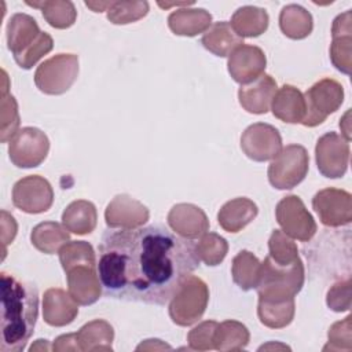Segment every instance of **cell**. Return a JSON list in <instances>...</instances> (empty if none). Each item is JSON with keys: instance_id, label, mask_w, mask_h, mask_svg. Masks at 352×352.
<instances>
[{"instance_id": "obj_14", "label": "cell", "mask_w": 352, "mask_h": 352, "mask_svg": "<svg viewBox=\"0 0 352 352\" xmlns=\"http://www.w3.org/2000/svg\"><path fill=\"white\" fill-rule=\"evenodd\" d=\"M148 217L147 206L128 194L116 195L104 210V221L109 228H139L147 223Z\"/></svg>"}, {"instance_id": "obj_15", "label": "cell", "mask_w": 352, "mask_h": 352, "mask_svg": "<svg viewBox=\"0 0 352 352\" xmlns=\"http://www.w3.org/2000/svg\"><path fill=\"white\" fill-rule=\"evenodd\" d=\"M267 58L264 51L257 45L242 44L235 48L227 62V69L234 81L241 85L249 84L264 74Z\"/></svg>"}, {"instance_id": "obj_43", "label": "cell", "mask_w": 352, "mask_h": 352, "mask_svg": "<svg viewBox=\"0 0 352 352\" xmlns=\"http://www.w3.org/2000/svg\"><path fill=\"white\" fill-rule=\"evenodd\" d=\"M326 304L330 309L336 312L349 311L351 308V278L349 276L344 280H338L329 289Z\"/></svg>"}, {"instance_id": "obj_22", "label": "cell", "mask_w": 352, "mask_h": 352, "mask_svg": "<svg viewBox=\"0 0 352 352\" xmlns=\"http://www.w3.org/2000/svg\"><path fill=\"white\" fill-rule=\"evenodd\" d=\"M274 117L287 124H301L305 117V100L301 91L290 84L282 85L271 103Z\"/></svg>"}, {"instance_id": "obj_34", "label": "cell", "mask_w": 352, "mask_h": 352, "mask_svg": "<svg viewBox=\"0 0 352 352\" xmlns=\"http://www.w3.org/2000/svg\"><path fill=\"white\" fill-rule=\"evenodd\" d=\"M28 6L40 8L44 19L55 29H67L74 25L77 11L69 0H44V1H26Z\"/></svg>"}, {"instance_id": "obj_8", "label": "cell", "mask_w": 352, "mask_h": 352, "mask_svg": "<svg viewBox=\"0 0 352 352\" xmlns=\"http://www.w3.org/2000/svg\"><path fill=\"white\" fill-rule=\"evenodd\" d=\"M8 157L16 168H36L50 151L48 136L38 128L23 126L8 142Z\"/></svg>"}, {"instance_id": "obj_45", "label": "cell", "mask_w": 352, "mask_h": 352, "mask_svg": "<svg viewBox=\"0 0 352 352\" xmlns=\"http://www.w3.org/2000/svg\"><path fill=\"white\" fill-rule=\"evenodd\" d=\"M1 216H3V221H1V227H3L1 238H3V243H4V246H6L7 243L12 242L14 238H15V235H16V223H14V224L8 228V226H10V217H11V216H10L6 210L1 212Z\"/></svg>"}, {"instance_id": "obj_35", "label": "cell", "mask_w": 352, "mask_h": 352, "mask_svg": "<svg viewBox=\"0 0 352 352\" xmlns=\"http://www.w3.org/2000/svg\"><path fill=\"white\" fill-rule=\"evenodd\" d=\"M268 258L276 265L287 267L300 261L298 248L282 230H274L268 239Z\"/></svg>"}, {"instance_id": "obj_16", "label": "cell", "mask_w": 352, "mask_h": 352, "mask_svg": "<svg viewBox=\"0 0 352 352\" xmlns=\"http://www.w3.org/2000/svg\"><path fill=\"white\" fill-rule=\"evenodd\" d=\"M98 264H78L66 272L67 292L78 305H91L102 294V283L96 271Z\"/></svg>"}, {"instance_id": "obj_41", "label": "cell", "mask_w": 352, "mask_h": 352, "mask_svg": "<svg viewBox=\"0 0 352 352\" xmlns=\"http://www.w3.org/2000/svg\"><path fill=\"white\" fill-rule=\"evenodd\" d=\"M351 315H348L345 319L336 322L330 326L327 338L329 342L323 348V351H351L352 349V324H351Z\"/></svg>"}, {"instance_id": "obj_4", "label": "cell", "mask_w": 352, "mask_h": 352, "mask_svg": "<svg viewBox=\"0 0 352 352\" xmlns=\"http://www.w3.org/2000/svg\"><path fill=\"white\" fill-rule=\"evenodd\" d=\"M309 169V155L301 144H287L268 165L267 176L274 188L292 190L298 186Z\"/></svg>"}, {"instance_id": "obj_39", "label": "cell", "mask_w": 352, "mask_h": 352, "mask_svg": "<svg viewBox=\"0 0 352 352\" xmlns=\"http://www.w3.org/2000/svg\"><path fill=\"white\" fill-rule=\"evenodd\" d=\"M19 111L15 98L7 94V87H3L1 94V126H0V140L1 143L10 142L14 135L19 131Z\"/></svg>"}, {"instance_id": "obj_11", "label": "cell", "mask_w": 352, "mask_h": 352, "mask_svg": "<svg viewBox=\"0 0 352 352\" xmlns=\"http://www.w3.org/2000/svg\"><path fill=\"white\" fill-rule=\"evenodd\" d=\"M54 202V190L50 182L40 175L19 179L12 187V204L25 213L47 212Z\"/></svg>"}, {"instance_id": "obj_31", "label": "cell", "mask_w": 352, "mask_h": 352, "mask_svg": "<svg viewBox=\"0 0 352 352\" xmlns=\"http://www.w3.org/2000/svg\"><path fill=\"white\" fill-rule=\"evenodd\" d=\"M279 28L282 33L292 40L308 37L314 29L311 12L298 4H287L279 14Z\"/></svg>"}, {"instance_id": "obj_30", "label": "cell", "mask_w": 352, "mask_h": 352, "mask_svg": "<svg viewBox=\"0 0 352 352\" xmlns=\"http://www.w3.org/2000/svg\"><path fill=\"white\" fill-rule=\"evenodd\" d=\"M270 16L264 8L254 6L239 7L231 16V28L239 37H257L268 29Z\"/></svg>"}, {"instance_id": "obj_19", "label": "cell", "mask_w": 352, "mask_h": 352, "mask_svg": "<svg viewBox=\"0 0 352 352\" xmlns=\"http://www.w3.org/2000/svg\"><path fill=\"white\" fill-rule=\"evenodd\" d=\"M278 91L276 81L270 74H261L249 84L241 85L238 100L243 110L252 114H265Z\"/></svg>"}, {"instance_id": "obj_10", "label": "cell", "mask_w": 352, "mask_h": 352, "mask_svg": "<svg viewBox=\"0 0 352 352\" xmlns=\"http://www.w3.org/2000/svg\"><path fill=\"white\" fill-rule=\"evenodd\" d=\"M349 154V140L337 132H326L315 146L316 166L329 179H338L346 173Z\"/></svg>"}, {"instance_id": "obj_26", "label": "cell", "mask_w": 352, "mask_h": 352, "mask_svg": "<svg viewBox=\"0 0 352 352\" xmlns=\"http://www.w3.org/2000/svg\"><path fill=\"white\" fill-rule=\"evenodd\" d=\"M201 44L213 55L226 58L230 56L235 48L245 43L243 38L234 32L230 22L219 21L210 25V28L204 33Z\"/></svg>"}, {"instance_id": "obj_40", "label": "cell", "mask_w": 352, "mask_h": 352, "mask_svg": "<svg viewBox=\"0 0 352 352\" xmlns=\"http://www.w3.org/2000/svg\"><path fill=\"white\" fill-rule=\"evenodd\" d=\"M54 48V40L52 37L45 33L41 32V34L38 36V38L22 54L14 56L16 65L25 70L32 69L44 55H47L51 50Z\"/></svg>"}, {"instance_id": "obj_2", "label": "cell", "mask_w": 352, "mask_h": 352, "mask_svg": "<svg viewBox=\"0 0 352 352\" xmlns=\"http://www.w3.org/2000/svg\"><path fill=\"white\" fill-rule=\"evenodd\" d=\"M1 280V352H21L34 331L38 316V292L7 272Z\"/></svg>"}, {"instance_id": "obj_36", "label": "cell", "mask_w": 352, "mask_h": 352, "mask_svg": "<svg viewBox=\"0 0 352 352\" xmlns=\"http://www.w3.org/2000/svg\"><path fill=\"white\" fill-rule=\"evenodd\" d=\"M195 253L199 261L209 267H216L226 258L228 253V242L216 232H205L199 236V241L195 245Z\"/></svg>"}, {"instance_id": "obj_9", "label": "cell", "mask_w": 352, "mask_h": 352, "mask_svg": "<svg viewBox=\"0 0 352 352\" xmlns=\"http://www.w3.org/2000/svg\"><path fill=\"white\" fill-rule=\"evenodd\" d=\"M275 217L282 231L290 238L308 242L318 231V226L304 202L297 195L283 197L275 208Z\"/></svg>"}, {"instance_id": "obj_17", "label": "cell", "mask_w": 352, "mask_h": 352, "mask_svg": "<svg viewBox=\"0 0 352 352\" xmlns=\"http://www.w3.org/2000/svg\"><path fill=\"white\" fill-rule=\"evenodd\" d=\"M166 220L170 230L184 239L192 241L209 231V220L206 213L194 204L173 205Z\"/></svg>"}, {"instance_id": "obj_29", "label": "cell", "mask_w": 352, "mask_h": 352, "mask_svg": "<svg viewBox=\"0 0 352 352\" xmlns=\"http://www.w3.org/2000/svg\"><path fill=\"white\" fill-rule=\"evenodd\" d=\"M70 241L67 228L56 221H43L33 227L30 232L32 245L45 254L59 253L60 248Z\"/></svg>"}, {"instance_id": "obj_42", "label": "cell", "mask_w": 352, "mask_h": 352, "mask_svg": "<svg viewBox=\"0 0 352 352\" xmlns=\"http://www.w3.org/2000/svg\"><path fill=\"white\" fill-rule=\"evenodd\" d=\"M217 327L216 320H204L191 329L187 334V342L190 349L194 351H209L214 349L213 336Z\"/></svg>"}, {"instance_id": "obj_7", "label": "cell", "mask_w": 352, "mask_h": 352, "mask_svg": "<svg viewBox=\"0 0 352 352\" xmlns=\"http://www.w3.org/2000/svg\"><path fill=\"white\" fill-rule=\"evenodd\" d=\"M304 95L305 117L304 126L320 125L330 114L337 111L344 102V87L334 78H322L315 82Z\"/></svg>"}, {"instance_id": "obj_38", "label": "cell", "mask_w": 352, "mask_h": 352, "mask_svg": "<svg viewBox=\"0 0 352 352\" xmlns=\"http://www.w3.org/2000/svg\"><path fill=\"white\" fill-rule=\"evenodd\" d=\"M147 12V1H113L107 10V19L114 25H126L142 19Z\"/></svg>"}, {"instance_id": "obj_3", "label": "cell", "mask_w": 352, "mask_h": 352, "mask_svg": "<svg viewBox=\"0 0 352 352\" xmlns=\"http://www.w3.org/2000/svg\"><path fill=\"white\" fill-rule=\"evenodd\" d=\"M208 302V285L201 278L190 274L169 300V316L177 326H191L204 316Z\"/></svg>"}, {"instance_id": "obj_18", "label": "cell", "mask_w": 352, "mask_h": 352, "mask_svg": "<svg viewBox=\"0 0 352 352\" xmlns=\"http://www.w3.org/2000/svg\"><path fill=\"white\" fill-rule=\"evenodd\" d=\"M330 59L333 66L344 74L352 67V14L351 10L336 16L331 26Z\"/></svg>"}, {"instance_id": "obj_46", "label": "cell", "mask_w": 352, "mask_h": 352, "mask_svg": "<svg viewBox=\"0 0 352 352\" xmlns=\"http://www.w3.org/2000/svg\"><path fill=\"white\" fill-rule=\"evenodd\" d=\"M113 1H85V6L89 7L94 12H102V11H107L109 7L111 6Z\"/></svg>"}, {"instance_id": "obj_24", "label": "cell", "mask_w": 352, "mask_h": 352, "mask_svg": "<svg viewBox=\"0 0 352 352\" xmlns=\"http://www.w3.org/2000/svg\"><path fill=\"white\" fill-rule=\"evenodd\" d=\"M294 297H264L258 296L257 315L260 322L270 329H283L294 318Z\"/></svg>"}, {"instance_id": "obj_13", "label": "cell", "mask_w": 352, "mask_h": 352, "mask_svg": "<svg viewBox=\"0 0 352 352\" xmlns=\"http://www.w3.org/2000/svg\"><path fill=\"white\" fill-rule=\"evenodd\" d=\"M241 148L248 158L256 162L270 161L282 150V138L275 126L256 122L242 132Z\"/></svg>"}, {"instance_id": "obj_1", "label": "cell", "mask_w": 352, "mask_h": 352, "mask_svg": "<svg viewBox=\"0 0 352 352\" xmlns=\"http://www.w3.org/2000/svg\"><path fill=\"white\" fill-rule=\"evenodd\" d=\"M98 250L103 294L129 302L166 304L199 265L194 242L158 224L107 230Z\"/></svg>"}, {"instance_id": "obj_27", "label": "cell", "mask_w": 352, "mask_h": 352, "mask_svg": "<svg viewBox=\"0 0 352 352\" xmlns=\"http://www.w3.org/2000/svg\"><path fill=\"white\" fill-rule=\"evenodd\" d=\"M98 223V212L95 205L87 199L70 202L62 213V224L67 231L77 235L91 234Z\"/></svg>"}, {"instance_id": "obj_33", "label": "cell", "mask_w": 352, "mask_h": 352, "mask_svg": "<svg viewBox=\"0 0 352 352\" xmlns=\"http://www.w3.org/2000/svg\"><path fill=\"white\" fill-rule=\"evenodd\" d=\"M250 341L248 327L238 320H224L217 323L213 336V345L217 351H241Z\"/></svg>"}, {"instance_id": "obj_12", "label": "cell", "mask_w": 352, "mask_h": 352, "mask_svg": "<svg viewBox=\"0 0 352 352\" xmlns=\"http://www.w3.org/2000/svg\"><path fill=\"white\" fill-rule=\"evenodd\" d=\"M312 208L326 227H341L352 221V195L345 190L326 187L318 191Z\"/></svg>"}, {"instance_id": "obj_6", "label": "cell", "mask_w": 352, "mask_h": 352, "mask_svg": "<svg viewBox=\"0 0 352 352\" xmlns=\"http://www.w3.org/2000/svg\"><path fill=\"white\" fill-rule=\"evenodd\" d=\"M78 77V56L56 54L45 59L34 72L36 87L47 95L67 92Z\"/></svg>"}, {"instance_id": "obj_5", "label": "cell", "mask_w": 352, "mask_h": 352, "mask_svg": "<svg viewBox=\"0 0 352 352\" xmlns=\"http://www.w3.org/2000/svg\"><path fill=\"white\" fill-rule=\"evenodd\" d=\"M305 271L302 261L282 267L272 263L268 256L261 263L257 294L265 297H294L302 287Z\"/></svg>"}, {"instance_id": "obj_25", "label": "cell", "mask_w": 352, "mask_h": 352, "mask_svg": "<svg viewBox=\"0 0 352 352\" xmlns=\"http://www.w3.org/2000/svg\"><path fill=\"white\" fill-rule=\"evenodd\" d=\"M212 25V15L205 8H177L168 16V26L176 36L194 37Z\"/></svg>"}, {"instance_id": "obj_21", "label": "cell", "mask_w": 352, "mask_h": 352, "mask_svg": "<svg viewBox=\"0 0 352 352\" xmlns=\"http://www.w3.org/2000/svg\"><path fill=\"white\" fill-rule=\"evenodd\" d=\"M41 34L37 21L23 12L14 14L7 23V47L14 56L26 51Z\"/></svg>"}, {"instance_id": "obj_28", "label": "cell", "mask_w": 352, "mask_h": 352, "mask_svg": "<svg viewBox=\"0 0 352 352\" xmlns=\"http://www.w3.org/2000/svg\"><path fill=\"white\" fill-rule=\"evenodd\" d=\"M76 336L80 351H113L114 330L113 326L103 319H94L85 323Z\"/></svg>"}, {"instance_id": "obj_23", "label": "cell", "mask_w": 352, "mask_h": 352, "mask_svg": "<svg viewBox=\"0 0 352 352\" xmlns=\"http://www.w3.org/2000/svg\"><path fill=\"white\" fill-rule=\"evenodd\" d=\"M258 213L257 205L246 198L238 197L227 201L217 213L220 227L227 232H239L252 223Z\"/></svg>"}, {"instance_id": "obj_20", "label": "cell", "mask_w": 352, "mask_h": 352, "mask_svg": "<svg viewBox=\"0 0 352 352\" xmlns=\"http://www.w3.org/2000/svg\"><path fill=\"white\" fill-rule=\"evenodd\" d=\"M78 315V304L69 292L51 287L43 296V319L52 327L70 324Z\"/></svg>"}, {"instance_id": "obj_37", "label": "cell", "mask_w": 352, "mask_h": 352, "mask_svg": "<svg viewBox=\"0 0 352 352\" xmlns=\"http://www.w3.org/2000/svg\"><path fill=\"white\" fill-rule=\"evenodd\" d=\"M59 261L63 271L78 264H98L92 245L85 241H69L63 245L59 250Z\"/></svg>"}, {"instance_id": "obj_44", "label": "cell", "mask_w": 352, "mask_h": 352, "mask_svg": "<svg viewBox=\"0 0 352 352\" xmlns=\"http://www.w3.org/2000/svg\"><path fill=\"white\" fill-rule=\"evenodd\" d=\"M52 349L56 351V352H63V351H80L76 333L62 334V336L56 337L55 341H54V344H52Z\"/></svg>"}, {"instance_id": "obj_32", "label": "cell", "mask_w": 352, "mask_h": 352, "mask_svg": "<svg viewBox=\"0 0 352 352\" xmlns=\"http://www.w3.org/2000/svg\"><path fill=\"white\" fill-rule=\"evenodd\" d=\"M261 263L249 250H241L231 263V275L235 285L248 292L256 289L260 280Z\"/></svg>"}]
</instances>
